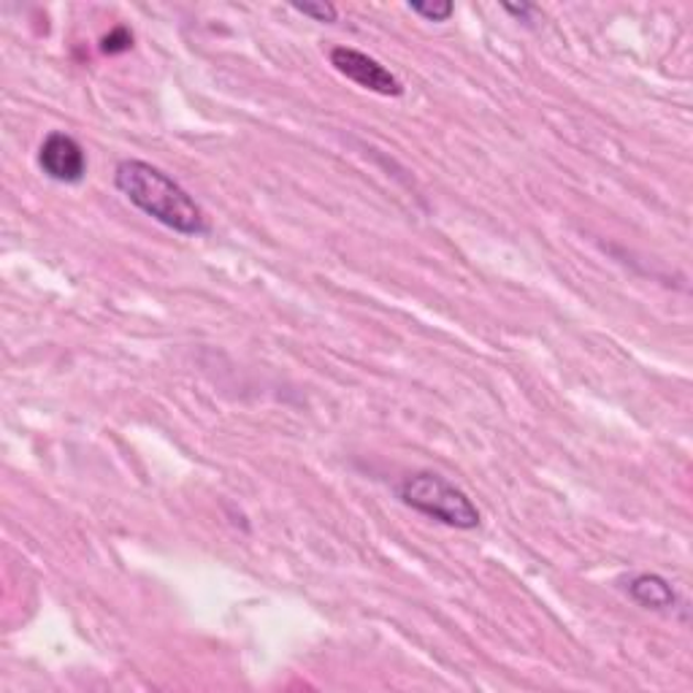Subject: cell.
I'll list each match as a JSON object with an SVG mask.
<instances>
[{
    "label": "cell",
    "instance_id": "obj_1",
    "mask_svg": "<svg viewBox=\"0 0 693 693\" xmlns=\"http://www.w3.org/2000/svg\"><path fill=\"white\" fill-rule=\"evenodd\" d=\"M115 185L122 195L144 212L147 217L171 228L182 236H204L209 234V217L195 204L193 195L187 193L174 176L165 174L158 165L147 160H120L115 169Z\"/></svg>",
    "mask_w": 693,
    "mask_h": 693
},
{
    "label": "cell",
    "instance_id": "obj_2",
    "mask_svg": "<svg viewBox=\"0 0 693 693\" xmlns=\"http://www.w3.org/2000/svg\"><path fill=\"white\" fill-rule=\"evenodd\" d=\"M396 496L412 507L414 512L425 515V518L436 520V523L450 526V529L472 531L483 523L479 509L464 490L447 477L434 472H414L407 474L399 485H396Z\"/></svg>",
    "mask_w": 693,
    "mask_h": 693
},
{
    "label": "cell",
    "instance_id": "obj_3",
    "mask_svg": "<svg viewBox=\"0 0 693 693\" xmlns=\"http://www.w3.org/2000/svg\"><path fill=\"white\" fill-rule=\"evenodd\" d=\"M331 65L342 76H347L349 82H355V85L369 93L388 95V98H396V95L404 93V85L396 79V74H390L382 63L369 57L366 52L353 50V46H336V50H331Z\"/></svg>",
    "mask_w": 693,
    "mask_h": 693
},
{
    "label": "cell",
    "instance_id": "obj_4",
    "mask_svg": "<svg viewBox=\"0 0 693 693\" xmlns=\"http://www.w3.org/2000/svg\"><path fill=\"white\" fill-rule=\"evenodd\" d=\"M39 165L50 180L63 182V185H79V182L85 180L87 158L74 136L55 130V133L46 136L44 144H41Z\"/></svg>",
    "mask_w": 693,
    "mask_h": 693
},
{
    "label": "cell",
    "instance_id": "obj_5",
    "mask_svg": "<svg viewBox=\"0 0 693 693\" xmlns=\"http://www.w3.org/2000/svg\"><path fill=\"white\" fill-rule=\"evenodd\" d=\"M629 599L645 609H656V613H674L680 607V596L674 594L672 585L661 577V574H637L629 580Z\"/></svg>",
    "mask_w": 693,
    "mask_h": 693
},
{
    "label": "cell",
    "instance_id": "obj_6",
    "mask_svg": "<svg viewBox=\"0 0 693 693\" xmlns=\"http://www.w3.org/2000/svg\"><path fill=\"white\" fill-rule=\"evenodd\" d=\"M293 9L299 14L310 17L315 22H336L339 20V11L334 3H325V0H306V3H293Z\"/></svg>",
    "mask_w": 693,
    "mask_h": 693
},
{
    "label": "cell",
    "instance_id": "obj_7",
    "mask_svg": "<svg viewBox=\"0 0 693 693\" xmlns=\"http://www.w3.org/2000/svg\"><path fill=\"white\" fill-rule=\"evenodd\" d=\"M130 46H133V33H130L128 28H115V31L104 35V41H100V50H104L106 55H122Z\"/></svg>",
    "mask_w": 693,
    "mask_h": 693
},
{
    "label": "cell",
    "instance_id": "obj_8",
    "mask_svg": "<svg viewBox=\"0 0 693 693\" xmlns=\"http://www.w3.org/2000/svg\"><path fill=\"white\" fill-rule=\"evenodd\" d=\"M410 11L429 22H447L450 17H453L455 6L453 3H410Z\"/></svg>",
    "mask_w": 693,
    "mask_h": 693
},
{
    "label": "cell",
    "instance_id": "obj_9",
    "mask_svg": "<svg viewBox=\"0 0 693 693\" xmlns=\"http://www.w3.org/2000/svg\"><path fill=\"white\" fill-rule=\"evenodd\" d=\"M505 11H509V14L512 17H518V20H523V22H531L529 20V14H534V6L531 3H520V6H512V3H507L505 6Z\"/></svg>",
    "mask_w": 693,
    "mask_h": 693
}]
</instances>
